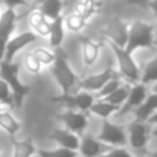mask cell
<instances>
[{
  "label": "cell",
  "instance_id": "cell-2",
  "mask_svg": "<svg viewBox=\"0 0 157 157\" xmlns=\"http://www.w3.org/2000/svg\"><path fill=\"white\" fill-rule=\"evenodd\" d=\"M104 43L110 48V51L113 52L114 58H116V63H117V73L127 79L130 84H134V82H139L140 81V69L137 66V63L134 61L133 58V53H130L122 44L116 43L114 40L104 37Z\"/></svg>",
  "mask_w": 157,
  "mask_h": 157
},
{
  "label": "cell",
  "instance_id": "cell-30",
  "mask_svg": "<svg viewBox=\"0 0 157 157\" xmlns=\"http://www.w3.org/2000/svg\"><path fill=\"white\" fill-rule=\"evenodd\" d=\"M121 84H122V76H121V75H116L114 78H111V79L105 84L99 92H96V93L93 95L95 99H102V98H105V96H108V95H110L111 92H114Z\"/></svg>",
  "mask_w": 157,
  "mask_h": 157
},
{
  "label": "cell",
  "instance_id": "cell-40",
  "mask_svg": "<svg viewBox=\"0 0 157 157\" xmlns=\"http://www.w3.org/2000/svg\"><path fill=\"white\" fill-rule=\"evenodd\" d=\"M2 154H3V150H2V147H0V157H2Z\"/></svg>",
  "mask_w": 157,
  "mask_h": 157
},
{
  "label": "cell",
  "instance_id": "cell-42",
  "mask_svg": "<svg viewBox=\"0 0 157 157\" xmlns=\"http://www.w3.org/2000/svg\"><path fill=\"white\" fill-rule=\"evenodd\" d=\"M142 157H147V156H142Z\"/></svg>",
  "mask_w": 157,
  "mask_h": 157
},
{
  "label": "cell",
  "instance_id": "cell-7",
  "mask_svg": "<svg viewBox=\"0 0 157 157\" xmlns=\"http://www.w3.org/2000/svg\"><path fill=\"white\" fill-rule=\"evenodd\" d=\"M37 40H40L38 35L35 32H32L31 29L25 31V32H20V34H17L14 37H9V40L6 41V49H5V58L3 59L8 61V63H12L17 53L20 51H23L25 48L34 44Z\"/></svg>",
  "mask_w": 157,
  "mask_h": 157
},
{
  "label": "cell",
  "instance_id": "cell-19",
  "mask_svg": "<svg viewBox=\"0 0 157 157\" xmlns=\"http://www.w3.org/2000/svg\"><path fill=\"white\" fill-rule=\"evenodd\" d=\"M119 108H121L119 105L110 104V102H107L104 99H95V101L92 102V105H90L89 111H90L92 114L101 117V119H110L111 116H116V114H117Z\"/></svg>",
  "mask_w": 157,
  "mask_h": 157
},
{
  "label": "cell",
  "instance_id": "cell-22",
  "mask_svg": "<svg viewBox=\"0 0 157 157\" xmlns=\"http://www.w3.org/2000/svg\"><path fill=\"white\" fill-rule=\"evenodd\" d=\"M101 6H102V0H79L76 3V6L73 8V12L90 20L93 15H96L99 12Z\"/></svg>",
  "mask_w": 157,
  "mask_h": 157
},
{
  "label": "cell",
  "instance_id": "cell-32",
  "mask_svg": "<svg viewBox=\"0 0 157 157\" xmlns=\"http://www.w3.org/2000/svg\"><path fill=\"white\" fill-rule=\"evenodd\" d=\"M99 157H136V156L125 147H111Z\"/></svg>",
  "mask_w": 157,
  "mask_h": 157
},
{
  "label": "cell",
  "instance_id": "cell-41",
  "mask_svg": "<svg viewBox=\"0 0 157 157\" xmlns=\"http://www.w3.org/2000/svg\"><path fill=\"white\" fill-rule=\"evenodd\" d=\"M2 110H5V108H3V105L0 104V111H2Z\"/></svg>",
  "mask_w": 157,
  "mask_h": 157
},
{
  "label": "cell",
  "instance_id": "cell-20",
  "mask_svg": "<svg viewBox=\"0 0 157 157\" xmlns=\"http://www.w3.org/2000/svg\"><path fill=\"white\" fill-rule=\"evenodd\" d=\"M64 35H66V29H64V23H63V15L55 18L51 21V32H49V46L52 49H58L61 46V43L64 41Z\"/></svg>",
  "mask_w": 157,
  "mask_h": 157
},
{
  "label": "cell",
  "instance_id": "cell-5",
  "mask_svg": "<svg viewBox=\"0 0 157 157\" xmlns=\"http://www.w3.org/2000/svg\"><path fill=\"white\" fill-rule=\"evenodd\" d=\"M102 144L108 147H125L128 145V139H127V128L114 124L108 119H102L99 133L96 136Z\"/></svg>",
  "mask_w": 157,
  "mask_h": 157
},
{
  "label": "cell",
  "instance_id": "cell-29",
  "mask_svg": "<svg viewBox=\"0 0 157 157\" xmlns=\"http://www.w3.org/2000/svg\"><path fill=\"white\" fill-rule=\"evenodd\" d=\"M31 53L41 63L43 67H49L55 59V52L52 49H48V48H35Z\"/></svg>",
  "mask_w": 157,
  "mask_h": 157
},
{
  "label": "cell",
  "instance_id": "cell-26",
  "mask_svg": "<svg viewBox=\"0 0 157 157\" xmlns=\"http://www.w3.org/2000/svg\"><path fill=\"white\" fill-rule=\"evenodd\" d=\"M140 82H144L145 86L157 82V55L145 66L144 72H140Z\"/></svg>",
  "mask_w": 157,
  "mask_h": 157
},
{
  "label": "cell",
  "instance_id": "cell-4",
  "mask_svg": "<svg viewBox=\"0 0 157 157\" xmlns=\"http://www.w3.org/2000/svg\"><path fill=\"white\" fill-rule=\"evenodd\" d=\"M0 79H3L11 89L12 96H14V107L15 108L21 107L26 96L31 92V87L21 82L18 76V64L14 61L8 63L5 59H0Z\"/></svg>",
  "mask_w": 157,
  "mask_h": 157
},
{
  "label": "cell",
  "instance_id": "cell-3",
  "mask_svg": "<svg viewBox=\"0 0 157 157\" xmlns=\"http://www.w3.org/2000/svg\"><path fill=\"white\" fill-rule=\"evenodd\" d=\"M55 59L49 66L51 67V75H52L53 81L58 84V87L61 89L63 93H69L78 82V75L75 73V70L72 69V66L69 64L67 55L63 52L59 48L55 49Z\"/></svg>",
  "mask_w": 157,
  "mask_h": 157
},
{
  "label": "cell",
  "instance_id": "cell-34",
  "mask_svg": "<svg viewBox=\"0 0 157 157\" xmlns=\"http://www.w3.org/2000/svg\"><path fill=\"white\" fill-rule=\"evenodd\" d=\"M145 6H147V8L151 11V14H153V15L157 18V0H151V2H148Z\"/></svg>",
  "mask_w": 157,
  "mask_h": 157
},
{
  "label": "cell",
  "instance_id": "cell-23",
  "mask_svg": "<svg viewBox=\"0 0 157 157\" xmlns=\"http://www.w3.org/2000/svg\"><path fill=\"white\" fill-rule=\"evenodd\" d=\"M37 9L48 18V20H55L63 15V0H43Z\"/></svg>",
  "mask_w": 157,
  "mask_h": 157
},
{
  "label": "cell",
  "instance_id": "cell-6",
  "mask_svg": "<svg viewBox=\"0 0 157 157\" xmlns=\"http://www.w3.org/2000/svg\"><path fill=\"white\" fill-rule=\"evenodd\" d=\"M95 101L93 93L78 90L76 93H63L61 96H53L52 102L61 104L66 110H78V111H89L92 102Z\"/></svg>",
  "mask_w": 157,
  "mask_h": 157
},
{
  "label": "cell",
  "instance_id": "cell-1",
  "mask_svg": "<svg viewBox=\"0 0 157 157\" xmlns=\"http://www.w3.org/2000/svg\"><path fill=\"white\" fill-rule=\"evenodd\" d=\"M156 46V29L153 23L136 18L127 25V38L124 48L130 53H134L139 49H154Z\"/></svg>",
  "mask_w": 157,
  "mask_h": 157
},
{
  "label": "cell",
  "instance_id": "cell-10",
  "mask_svg": "<svg viewBox=\"0 0 157 157\" xmlns=\"http://www.w3.org/2000/svg\"><path fill=\"white\" fill-rule=\"evenodd\" d=\"M63 125L73 131L75 134L81 136L86 133L87 127H89V116L86 114V111H78V110H64L63 113H59L56 116Z\"/></svg>",
  "mask_w": 157,
  "mask_h": 157
},
{
  "label": "cell",
  "instance_id": "cell-15",
  "mask_svg": "<svg viewBox=\"0 0 157 157\" xmlns=\"http://www.w3.org/2000/svg\"><path fill=\"white\" fill-rule=\"evenodd\" d=\"M28 25L32 32L38 35V38H48L51 32V20H48L37 8L31 9L28 14Z\"/></svg>",
  "mask_w": 157,
  "mask_h": 157
},
{
  "label": "cell",
  "instance_id": "cell-9",
  "mask_svg": "<svg viewBox=\"0 0 157 157\" xmlns=\"http://www.w3.org/2000/svg\"><path fill=\"white\" fill-rule=\"evenodd\" d=\"M150 127L151 125L148 122L133 121L127 127L128 145L134 150H145L150 142Z\"/></svg>",
  "mask_w": 157,
  "mask_h": 157
},
{
  "label": "cell",
  "instance_id": "cell-18",
  "mask_svg": "<svg viewBox=\"0 0 157 157\" xmlns=\"http://www.w3.org/2000/svg\"><path fill=\"white\" fill-rule=\"evenodd\" d=\"M12 140V157H34L37 156V147L32 139H15Z\"/></svg>",
  "mask_w": 157,
  "mask_h": 157
},
{
  "label": "cell",
  "instance_id": "cell-31",
  "mask_svg": "<svg viewBox=\"0 0 157 157\" xmlns=\"http://www.w3.org/2000/svg\"><path fill=\"white\" fill-rule=\"evenodd\" d=\"M0 104L8 107V108H15L14 107L12 92H11V89L8 87V84L3 79H0Z\"/></svg>",
  "mask_w": 157,
  "mask_h": 157
},
{
  "label": "cell",
  "instance_id": "cell-11",
  "mask_svg": "<svg viewBox=\"0 0 157 157\" xmlns=\"http://www.w3.org/2000/svg\"><path fill=\"white\" fill-rule=\"evenodd\" d=\"M147 95H148V86H145L140 81L131 84L130 93H128L125 102L121 105V108H119V111H117L116 116H122V114H127L130 111H134V108L142 104V101L147 98Z\"/></svg>",
  "mask_w": 157,
  "mask_h": 157
},
{
  "label": "cell",
  "instance_id": "cell-14",
  "mask_svg": "<svg viewBox=\"0 0 157 157\" xmlns=\"http://www.w3.org/2000/svg\"><path fill=\"white\" fill-rule=\"evenodd\" d=\"M79 44H81V56H82V63L86 67H93L99 58L101 52V44L98 41H95L90 37H79Z\"/></svg>",
  "mask_w": 157,
  "mask_h": 157
},
{
  "label": "cell",
  "instance_id": "cell-36",
  "mask_svg": "<svg viewBox=\"0 0 157 157\" xmlns=\"http://www.w3.org/2000/svg\"><path fill=\"white\" fill-rule=\"evenodd\" d=\"M147 122H148L150 125H157V110L151 114V116H150V117H148V121H147Z\"/></svg>",
  "mask_w": 157,
  "mask_h": 157
},
{
  "label": "cell",
  "instance_id": "cell-38",
  "mask_svg": "<svg viewBox=\"0 0 157 157\" xmlns=\"http://www.w3.org/2000/svg\"><path fill=\"white\" fill-rule=\"evenodd\" d=\"M147 157H157V150L151 151V153H148V154H147Z\"/></svg>",
  "mask_w": 157,
  "mask_h": 157
},
{
  "label": "cell",
  "instance_id": "cell-21",
  "mask_svg": "<svg viewBox=\"0 0 157 157\" xmlns=\"http://www.w3.org/2000/svg\"><path fill=\"white\" fill-rule=\"evenodd\" d=\"M0 128L3 131H6L11 137H14L20 128H21V122L9 111V110H2L0 111Z\"/></svg>",
  "mask_w": 157,
  "mask_h": 157
},
{
  "label": "cell",
  "instance_id": "cell-35",
  "mask_svg": "<svg viewBox=\"0 0 157 157\" xmlns=\"http://www.w3.org/2000/svg\"><path fill=\"white\" fill-rule=\"evenodd\" d=\"M6 41L5 38H0V59L5 58V49H6Z\"/></svg>",
  "mask_w": 157,
  "mask_h": 157
},
{
  "label": "cell",
  "instance_id": "cell-12",
  "mask_svg": "<svg viewBox=\"0 0 157 157\" xmlns=\"http://www.w3.org/2000/svg\"><path fill=\"white\" fill-rule=\"evenodd\" d=\"M108 148H111V147L102 144L96 136L84 134V136L79 139L78 154H81L82 157H99V156H102Z\"/></svg>",
  "mask_w": 157,
  "mask_h": 157
},
{
  "label": "cell",
  "instance_id": "cell-43",
  "mask_svg": "<svg viewBox=\"0 0 157 157\" xmlns=\"http://www.w3.org/2000/svg\"><path fill=\"white\" fill-rule=\"evenodd\" d=\"M0 12H2V11H0Z\"/></svg>",
  "mask_w": 157,
  "mask_h": 157
},
{
  "label": "cell",
  "instance_id": "cell-13",
  "mask_svg": "<svg viewBox=\"0 0 157 157\" xmlns=\"http://www.w3.org/2000/svg\"><path fill=\"white\" fill-rule=\"evenodd\" d=\"M49 139L52 140L53 144H56L58 147H63V148H69V150H75L78 151L79 148V136L75 134L73 131L67 130L66 127H61V128H53L49 134Z\"/></svg>",
  "mask_w": 157,
  "mask_h": 157
},
{
  "label": "cell",
  "instance_id": "cell-25",
  "mask_svg": "<svg viewBox=\"0 0 157 157\" xmlns=\"http://www.w3.org/2000/svg\"><path fill=\"white\" fill-rule=\"evenodd\" d=\"M130 87H131V84L128 82V84H121L114 92H111L108 96H105V98H102L104 101H107V102H110V104H114V105H121L125 102V99H127V96H128V93H130Z\"/></svg>",
  "mask_w": 157,
  "mask_h": 157
},
{
  "label": "cell",
  "instance_id": "cell-17",
  "mask_svg": "<svg viewBox=\"0 0 157 157\" xmlns=\"http://www.w3.org/2000/svg\"><path fill=\"white\" fill-rule=\"evenodd\" d=\"M157 110V93L156 92H148L147 98L142 101V104L134 108V121H140V122H147L148 117Z\"/></svg>",
  "mask_w": 157,
  "mask_h": 157
},
{
  "label": "cell",
  "instance_id": "cell-28",
  "mask_svg": "<svg viewBox=\"0 0 157 157\" xmlns=\"http://www.w3.org/2000/svg\"><path fill=\"white\" fill-rule=\"evenodd\" d=\"M23 66H25V69H26L31 75H34V76L41 75V72H43V69H44V67L41 66V63L31 52L25 55V58H23Z\"/></svg>",
  "mask_w": 157,
  "mask_h": 157
},
{
  "label": "cell",
  "instance_id": "cell-8",
  "mask_svg": "<svg viewBox=\"0 0 157 157\" xmlns=\"http://www.w3.org/2000/svg\"><path fill=\"white\" fill-rule=\"evenodd\" d=\"M116 75H119L117 70L108 67V69H105V70L92 73V75H89V76H86V78H82V79H78L76 86H78L79 90H84V92H89V93H93V95H95L96 92H99L105 84H107L111 78H114Z\"/></svg>",
  "mask_w": 157,
  "mask_h": 157
},
{
  "label": "cell",
  "instance_id": "cell-33",
  "mask_svg": "<svg viewBox=\"0 0 157 157\" xmlns=\"http://www.w3.org/2000/svg\"><path fill=\"white\" fill-rule=\"evenodd\" d=\"M2 3L6 8H11V9H17L20 6H29L28 0H2Z\"/></svg>",
  "mask_w": 157,
  "mask_h": 157
},
{
  "label": "cell",
  "instance_id": "cell-27",
  "mask_svg": "<svg viewBox=\"0 0 157 157\" xmlns=\"http://www.w3.org/2000/svg\"><path fill=\"white\" fill-rule=\"evenodd\" d=\"M38 157H78V151L58 147L55 150H37Z\"/></svg>",
  "mask_w": 157,
  "mask_h": 157
},
{
  "label": "cell",
  "instance_id": "cell-16",
  "mask_svg": "<svg viewBox=\"0 0 157 157\" xmlns=\"http://www.w3.org/2000/svg\"><path fill=\"white\" fill-rule=\"evenodd\" d=\"M17 20H18V15L15 9L6 8L3 12H0V38L9 40V37H12Z\"/></svg>",
  "mask_w": 157,
  "mask_h": 157
},
{
  "label": "cell",
  "instance_id": "cell-39",
  "mask_svg": "<svg viewBox=\"0 0 157 157\" xmlns=\"http://www.w3.org/2000/svg\"><path fill=\"white\" fill-rule=\"evenodd\" d=\"M153 87H151V92H156L157 93V82H154V84H151Z\"/></svg>",
  "mask_w": 157,
  "mask_h": 157
},
{
  "label": "cell",
  "instance_id": "cell-37",
  "mask_svg": "<svg viewBox=\"0 0 157 157\" xmlns=\"http://www.w3.org/2000/svg\"><path fill=\"white\" fill-rule=\"evenodd\" d=\"M130 5H140V6H145L148 2H151V0H127Z\"/></svg>",
  "mask_w": 157,
  "mask_h": 157
},
{
  "label": "cell",
  "instance_id": "cell-24",
  "mask_svg": "<svg viewBox=\"0 0 157 157\" xmlns=\"http://www.w3.org/2000/svg\"><path fill=\"white\" fill-rule=\"evenodd\" d=\"M63 23H64V29L69 31V32H73V34H78L81 31L86 29L89 20L84 18L82 15L76 14V12H70L67 15H63Z\"/></svg>",
  "mask_w": 157,
  "mask_h": 157
}]
</instances>
